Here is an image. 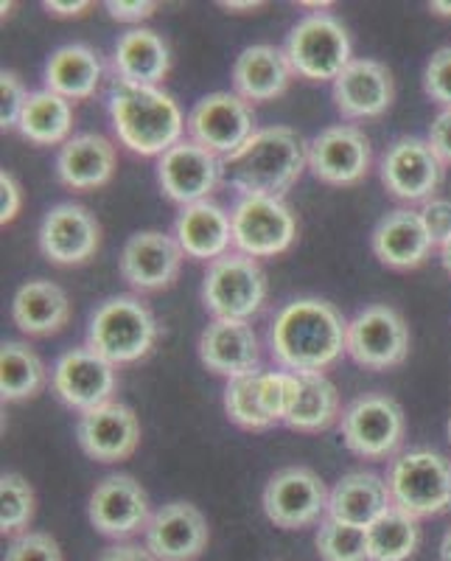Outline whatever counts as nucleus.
<instances>
[{
    "instance_id": "nucleus-24",
    "label": "nucleus",
    "mask_w": 451,
    "mask_h": 561,
    "mask_svg": "<svg viewBox=\"0 0 451 561\" xmlns=\"http://www.w3.org/2000/svg\"><path fill=\"white\" fill-rule=\"evenodd\" d=\"M292 77L294 70L287 51L267 43L250 45L233 62V93H239L247 104L275 102L287 93Z\"/></svg>"
},
{
    "instance_id": "nucleus-19",
    "label": "nucleus",
    "mask_w": 451,
    "mask_h": 561,
    "mask_svg": "<svg viewBox=\"0 0 451 561\" xmlns=\"http://www.w3.org/2000/svg\"><path fill=\"white\" fill-rule=\"evenodd\" d=\"M183 248L160 230H140L122 250V278L135 293H160L172 287L183 270Z\"/></svg>"
},
{
    "instance_id": "nucleus-4",
    "label": "nucleus",
    "mask_w": 451,
    "mask_h": 561,
    "mask_svg": "<svg viewBox=\"0 0 451 561\" xmlns=\"http://www.w3.org/2000/svg\"><path fill=\"white\" fill-rule=\"evenodd\" d=\"M158 334V320L143 300L135 295H115L90 314L88 348L118 368L149 357Z\"/></svg>"
},
{
    "instance_id": "nucleus-43",
    "label": "nucleus",
    "mask_w": 451,
    "mask_h": 561,
    "mask_svg": "<svg viewBox=\"0 0 451 561\" xmlns=\"http://www.w3.org/2000/svg\"><path fill=\"white\" fill-rule=\"evenodd\" d=\"M420 222H424L426 233L432 239V244L443 248L451 239V199L435 197L429 203H424V208L418 210Z\"/></svg>"
},
{
    "instance_id": "nucleus-45",
    "label": "nucleus",
    "mask_w": 451,
    "mask_h": 561,
    "mask_svg": "<svg viewBox=\"0 0 451 561\" xmlns=\"http://www.w3.org/2000/svg\"><path fill=\"white\" fill-rule=\"evenodd\" d=\"M20 208H23V192L14 174H0V222L12 225L18 219Z\"/></svg>"
},
{
    "instance_id": "nucleus-1",
    "label": "nucleus",
    "mask_w": 451,
    "mask_h": 561,
    "mask_svg": "<svg viewBox=\"0 0 451 561\" xmlns=\"http://www.w3.org/2000/svg\"><path fill=\"white\" fill-rule=\"evenodd\" d=\"M269 351L284 370L323 374L348 351V320L323 298H298L275 314Z\"/></svg>"
},
{
    "instance_id": "nucleus-12",
    "label": "nucleus",
    "mask_w": 451,
    "mask_h": 561,
    "mask_svg": "<svg viewBox=\"0 0 451 561\" xmlns=\"http://www.w3.org/2000/svg\"><path fill=\"white\" fill-rule=\"evenodd\" d=\"M328 494L323 478L309 466H287L269 478L264 489V514L284 530H300L328 514Z\"/></svg>"
},
{
    "instance_id": "nucleus-39",
    "label": "nucleus",
    "mask_w": 451,
    "mask_h": 561,
    "mask_svg": "<svg viewBox=\"0 0 451 561\" xmlns=\"http://www.w3.org/2000/svg\"><path fill=\"white\" fill-rule=\"evenodd\" d=\"M261 404L267 410L269 419L287 421L289 410L298 396V374L292 370H261Z\"/></svg>"
},
{
    "instance_id": "nucleus-40",
    "label": "nucleus",
    "mask_w": 451,
    "mask_h": 561,
    "mask_svg": "<svg viewBox=\"0 0 451 561\" xmlns=\"http://www.w3.org/2000/svg\"><path fill=\"white\" fill-rule=\"evenodd\" d=\"M7 561H62V550L51 534L45 530H23L12 539Z\"/></svg>"
},
{
    "instance_id": "nucleus-37",
    "label": "nucleus",
    "mask_w": 451,
    "mask_h": 561,
    "mask_svg": "<svg viewBox=\"0 0 451 561\" xmlns=\"http://www.w3.org/2000/svg\"><path fill=\"white\" fill-rule=\"evenodd\" d=\"M314 542L323 561H370L368 530L356 525L328 517L320 525Z\"/></svg>"
},
{
    "instance_id": "nucleus-9",
    "label": "nucleus",
    "mask_w": 451,
    "mask_h": 561,
    "mask_svg": "<svg viewBox=\"0 0 451 561\" xmlns=\"http://www.w3.org/2000/svg\"><path fill=\"white\" fill-rule=\"evenodd\" d=\"M233 244L250 259H273L287 253L298 239V219L278 197H239L233 210Z\"/></svg>"
},
{
    "instance_id": "nucleus-14",
    "label": "nucleus",
    "mask_w": 451,
    "mask_h": 561,
    "mask_svg": "<svg viewBox=\"0 0 451 561\" xmlns=\"http://www.w3.org/2000/svg\"><path fill=\"white\" fill-rule=\"evenodd\" d=\"M39 250L59 267L88 264L102 244V225L79 203L54 205L39 222Z\"/></svg>"
},
{
    "instance_id": "nucleus-17",
    "label": "nucleus",
    "mask_w": 451,
    "mask_h": 561,
    "mask_svg": "<svg viewBox=\"0 0 451 561\" xmlns=\"http://www.w3.org/2000/svg\"><path fill=\"white\" fill-rule=\"evenodd\" d=\"M373 163L370 138L354 124L328 127L309 144V169L320 183L356 185L362 183Z\"/></svg>"
},
{
    "instance_id": "nucleus-38",
    "label": "nucleus",
    "mask_w": 451,
    "mask_h": 561,
    "mask_svg": "<svg viewBox=\"0 0 451 561\" xmlns=\"http://www.w3.org/2000/svg\"><path fill=\"white\" fill-rule=\"evenodd\" d=\"M34 519V489L23 474L7 472L0 478V530L23 534Z\"/></svg>"
},
{
    "instance_id": "nucleus-21",
    "label": "nucleus",
    "mask_w": 451,
    "mask_h": 561,
    "mask_svg": "<svg viewBox=\"0 0 451 561\" xmlns=\"http://www.w3.org/2000/svg\"><path fill=\"white\" fill-rule=\"evenodd\" d=\"M210 539L208 519L192 503H165L147 525V548L158 561H194Z\"/></svg>"
},
{
    "instance_id": "nucleus-41",
    "label": "nucleus",
    "mask_w": 451,
    "mask_h": 561,
    "mask_svg": "<svg viewBox=\"0 0 451 561\" xmlns=\"http://www.w3.org/2000/svg\"><path fill=\"white\" fill-rule=\"evenodd\" d=\"M424 90L426 96L438 102L440 107H451V45L432 54L424 70Z\"/></svg>"
},
{
    "instance_id": "nucleus-5",
    "label": "nucleus",
    "mask_w": 451,
    "mask_h": 561,
    "mask_svg": "<svg viewBox=\"0 0 451 561\" xmlns=\"http://www.w3.org/2000/svg\"><path fill=\"white\" fill-rule=\"evenodd\" d=\"M388 489L409 517H438L451 508V460L435 449H407L390 463Z\"/></svg>"
},
{
    "instance_id": "nucleus-6",
    "label": "nucleus",
    "mask_w": 451,
    "mask_h": 561,
    "mask_svg": "<svg viewBox=\"0 0 451 561\" xmlns=\"http://www.w3.org/2000/svg\"><path fill=\"white\" fill-rule=\"evenodd\" d=\"M267 275L255 259L228 253L208 264L203 304L217 320H250L267 304Z\"/></svg>"
},
{
    "instance_id": "nucleus-49",
    "label": "nucleus",
    "mask_w": 451,
    "mask_h": 561,
    "mask_svg": "<svg viewBox=\"0 0 451 561\" xmlns=\"http://www.w3.org/2000/svg\"><path fill=\"white\" fill-rule=\"evenodd\" d=\"M219 7L228 9V12H255V9H261L264 3H261V0H222Z\"/></svg>"
},
{
    "instance_id": "nucleus-10",
    "label": "nucleus",
    "mask_w": 451,
    "mask_h": 561,
    "mask_svg": "<svg viewBox=\"0 0 451 561\" xmlns=\"http://www.w3.org/2000/svg\"><path fill=\"white\" fill-rule=\"evenodd\" d=\"M185 129L194 144L222 160L239 152L258 133L253 107L239 93L228 90H217L199 99L185 118Z\"/></svg>"
},
{
    "instance_id": "nucleus-3",
    "label": "nucleus",
    "mask_w": 451,
    "mask_h": 561,
    "mask_svg": "<svg viewBox=\"0 0 451 561\" xmlns=\"http://www.w3.org/2000/svg\"><path fill=\"white\" fill-rule=\"evenodd\" d=\"M109 122L124 147L143 158H163L185 133L183 110L165 90L115 82L107 99Z\"/></svg>"
},
{
    "instance_id": "nucleus-44",
    "label": "nucleus",
    "mask_w": 451,
    "mask_h": 561,
    "mask_svg": "<svg viewBox=\"0 0 451 561\" xmlns=\"http://www.w3.org/2000/svg\"><path fill=\"white\" fill-rule=\"evenodd\" d=\"M109 12V18L118 20V23H140V20H149L158 12V3L154 0H107L104 3Z\"/></svg>"
},
{
    "instance_id": "nucleus-46",
    "label": "nucleus",
    "mask_w": 451,
    "mask_h": 561,
    "mask_svg": "<svg viewBox=\"0 0 451 561\" xmlns=\"http://www.w3.org/2000/svg\"><path fill=\"white\" fill-rule=\"evenodd\" d=\"M429 144L432 149L438 152V158L443 160L446 167H451V107L449 110H440L435 115L432 127H429Z\"/></svg>"
},
{
    "instance_id": "nucleus-52",
    "label": "nucleus",
    "mask_w": 451,
    "mask_h": 561,
    "mask_svg": "<svg viewBox=\"0 0 451 561\" xmlns=\"http://www.w3.org/2000/svg\"><path fill=\"white\" fill-rule=\"evenodd\" d=\"M440 262H443L446 273L451 275V239H449V242L443 244V248H440Z\"/></svg>"
},
{
    "instance_id": "nucleus-35",
    "label": "nucleus",
    "mask_w": 451,
    "mask_h": 561,
    "mask_svg": "<svg viewBox=\"0 0 451 561\" xmlns=\"http://www.w3.org/2000/svg\"><path fill=\"white\" fill-rule=\"evenodd\" d=\"M365 530H368L370 561H407L413 559L420 545L418 519L395 505Z\"/></svg>"
},
{
    "instance_id": "nucleus-2",
    "label": "nucleus",
    "mask_w": 451,
    "mask_h": 561,
    "mask_svg": "<svg viewBox=\"0 0 451 561\" xmlns=\"http://www.w3.org/2000/svg\"><path fill=\"white\" fill-rule=\"evenodd\" d=\"M309 147L292 127L258 129L242 149L224 158V180L239 197H278L303 178Z\"/></svg>"
},
{
    "instance_id": "nucleus-30",
    "label": "nucleus",
    "mask_w": 451,
    "mask_h": 561,
    "mask_svg": "<svg viewBox=\"0 0 451 561\" xmlns=\"http://www.w3.org/2000/svg\"><path fill=\"white\" fill-rule=\"evenodd\" d=\"M12 320L20 332L28 337H51L62 332L70 320V300L62 287L54 280L34 278L26 280L14 293Z\"/></svg>"
},
{
    "instance_id": "nucleus-8",
    "label": "nucleus",
    "mask_w": 451,
    "mask_h": 561,
    "mask_svg": "<svg viewBox=\"0 0 451 561\" xmlns=\"http://www.w3.org/2000/svg\"><path fill=\"white\" fill-rule=\"evenodd\" d=\"M345 447L365 460H384L404 444V408L388 393H365L343 410L339 419Z\"/></svg>"
},
{
    "instance_id": "nucleus-34",
    "label": "nucleus",
    "mask_w": 451,
    "mask_h": 561,
    "mask_svg": "<svg viewBox=\"0 0 451 561\" xmlns=\"http://www.w3.org/2000/svg\"><path fill=\"white\" fill-rule=\"evenodd\" d=\"M45 365L37 351L20 340H7L0 348V396L3 402H26L43 390Z\"/></svg>"
},
{
    "instance_id": "nucleus-48",
    "label": "nucleus",
    "mask_w": 451,
    "mask_h": 561,
    "mask_svg": "<svg viewBox=\"0 0 451 561\" xmlns=\"http://www.w3.org/2000/svg\"><path fill=\"white\" fill-rule=\"evenodd\" d=\"M45 9H48V14H54V18H84L90 9L88 0H77V3H65V0H45L43 3Z\"/></svg>"
},
{
    "instance_id": "nucleus-32",
    "label": "nucleus",
    "mask_w": 451,
    "mask_h": 561,
    "mask_svg": "<svg viewBox=\"0 0 451 561\" xmlns=\"http://www.w3.org/2000/svg\"><path fill=\"white\" fill-rule=\"evenodd\" d=\"M20 135L37 147H57L73 138V104L51 90H34L18 122Z\"/></svg>"
},
{
    "instance_id": "nucleus-22",
    "label": "nucleus",
    "mask_w": 451,
    "mask_h": 561,
    "mask_svg": "<svg viewBox=\"0 0 451 561\" xmlns=\"http://www.w3.org/2000/svg\"><path fill=\"white\" fill-rule=\"evenodd\" d=\"M393 96V73L379 59H354L334 79V104L345 118H356V122L388 113Z\"/></svg>"
},
{
    "instance_id": "nucleus-33",
    "label": "nucleus",
    "mask_w": 451,
    "mask_h": 561,
    "mask_svg": "<svg viewBox=\"0 0 451 561\" xmlns=\"http://www.w3.org/2000/svg\"><path fill=\"white\" fill-rule=\"evenodd\" d=\"M339 419L337 385L325 374H298V396L284 424L298 433H323Z\"/></svg>"
},
{
    "instance_id": "nucleus-50",
    "label": "nucleus",
    "mask_w": 451,
    "mask_h": 561,
    "mask_svg": "<svg viewBox=\"0 0 451 561\" xmlns=\"http://www.w3.org/2000/svg\"><path fill=\"white\" fill-rule=\"evenodd\" d=\"M440 561H451V528L443 534V542H440Z\"/></svg>"
},
{
    "instance_id": "nucleus-7",
    "label": "nucleus",
    "mask_w": 451,
    "mask_h": 561,
    "mask_svg": "<svg viewBox=\"0 0 451 561\" xmlns=\"http://www.w3.org/2000/svg\"><path fill=\"white\" fill-rule=\"evenodd\" d=\"M284 51L294 73L309 82H334L354 62L348 32L328 12H314L298 20Z\"/></svg>"
},
{
    "instance_id": "nucleus-27",
    "label": "nucleus",
    "mask_w": 451,
    "mask_h": 561,
    "mask_svg": "<svg viewBox=\"0 0 451 561\" xmlns=\"http://www.w3.org/2000/svg\"><path fill=\"white\" fill-rule=\"evenodd\" d=\"M373 253L384 267L415 270L432 253V239L420 222L418 210L398 208L390 210L388 217L379 219L373 228Z\"/></svg>"
},
{
    "instance_id": "nucleus-28",
    "label": "nucleus",
    "mask_w": 451,
    "mask_h": 561,
    "mask_svg": "<svg viewBox=\"0 0 451 561\" xmlns=\"http://www.w3.org/2000/svg\"><path fill=\"white\" fill-rule=\"evenodd\" d=\"M174 239L183 253L197 262H217L228 255L233 244V222L230 214L213 199L185 205L174 222Z\"/></svg>"
},
{
    "instance_id": "nucleus-31",
    "label": "nucleus",
    "mask_w": 451,
    "mask_h": 561,
    "mask_svg": "<svg viewBox=\"0 0 451 561\" xmlns=\"http://www.w3.org/2000/svg\"><path fill=\"white\" fill-rule=\"evenodd\" d=\"M102 57L90 45H62L45 65V90H51L68 102H82L96 93L102 84Z\"/></svg>"
},
{
    "instance_id": "nucleus-42",
    "label": "nucleus",
    "mask_w": 451,
    "mask_h": 561,
    "mask_svg": "<svg viewBox=\"0 0 451 561\" xmlns=\"http://www.w3.org/2000/svg\"><path fill=\"white\" fill-rule=\"evenodd\" d=\"M28 96H32V93L26 90V84L20 82L18 73H12V70H3V73H0V127H18L20 113L26 107Z\"/></svg>"
},
{
    "instance_id": "nucleus-36",
    "label": "nucleus",
    "mask_w": 451,
    "mask_h": 561,
    "mask_svg": "<svg viewBox=\"0 0 451 561\" xmlns=\"http://www.w3.org/2000/svg\"><path fill=\"white\" fill-rule=\"evenodd\" d=\"M261 370L247 374V377L228 379V388H224V410H228V419L233 421L235 427L261 430L275 427V421L269 419L264 404H261Z\"/></svg>"
},
{
    "instance_id": "nucleus-25",
    "label": "nucleus",
    "mask_w": 451,
    "mask_h": 561,
    "mask_svg": "<svg viewBox=\"0 0 451 561\" xmlns=\"http://www.w3.org/2000/svg\"><path fill=\"white\" fill-rule=\"evenodd\" d=\"M118 154L115 147L99 133H79L59 147L57 178L73 192H96L115 174Z\"/></svg>"
},
{
    "instance_id": "nucleus-18",
    "label": "nucleus",
    "mask_w": 451,
    "mask_h": 561,
    "mask_svg": "<svg viewBox=\"0 0 451 561\" xmlns=\"http://www.w3.org/2000/svg\"><path fill=\"white\" fill-rule=\"evenodd\" d=\"M88 517L90 525L109 539H124L147 530L152 519L147 491L129 474H109L90 494Z\"/></svg>"
},
{
    "instance_id": "nucleus-20",
    "label": "nucleus",
    "mask_w": 451,
    "mask_h": 561,
    "mask_svg": "<svg viewBox=\"0 0 451 561\" xmlns=\"http://www.w3.org/2000/svg\"><path fill=\"white\" fill-rule=\"evenodd\" d=\"M77 440L88 458L99 463H122L138 449L140 421L127 404L107 402L79 415Z\"/></svg>"
},
{
    "instance_id": "nucleus-13",
    "label": "nucleus",
    "mask_w": 451,
    "mask_h": 561,
    "mask_svg": "<svg viewBox=\"0 0 451 561\" xmlns=\"http://www.w3.org/2000/svg\"><path fill=\"white\" fill-rule=\"evenodd\" d=\"M379 178L395 199L429 203L446 178V163L424 138H398L379 163Z\"/></svg>"
},
{
    "instance_id": "nucleus-15",
    "label": "nucleus",
    "mask_w": 451,
    "mask_h": 561,
    "mask_svg": "<svg viewBox=\"0 0 451 561\" xmlns=\"http://www.w3.org/2000/svg\"><path fill=\"white\" fill-rule=\"evenodd\" d=\"M224 178V160L194 144L180 140L163 158H158V183L163 194L177 205H194L210 199L219 180Z\"/></svg>"
},
{
    "instance_id": "nucleus-29",
    "label": "nucleus",
    "mask_w": 451,
    "mask_h": 561,
    "mask_svg": "<svg viewBox=\"0 0 451 561\" xmlns=\"http://www.w3.org/2000/svg\"><path fill=\"white\" fill-rule=\"evenodd\" d=\"M388 508H393L388 480L373 472L343 474L328 494V517L356 528H370Z\"/></svg>"
},
{
    "instance_id": "nucleus-11",
    "label": "nucleus",
    "mask_w": 451,
    "mask_h": 561,
    "mask_svg": "<svg viewBox=\"0 0 451 561\" xmlns=\"http://www.w3.org/2000/svg\"><path fill=\"white\" fill-rule=\"evenodd\" d=\"M348 354L368 370L398 368L409 354V325L398 309L373 304L348 323Z\"/></svg>"
},
{
    "instance_id": "nucleus-16",
    "label": "nucleus",
    "mask_w": 451,
    "mask_h": 561,
    "mask_svg": "<svg viewBox=\"0 0 451 561\" xmlns=\"http://www.w3.org/2000/svg\"><path fill=\"white\" fill-rule=\"evenodd\" d=\"M51 385L54 393L68 408L88 413V410L113 402L118 374H115L113 363H107L104 357H99L96 351L82 345V348L65 351L62 357L57 359L51 370Z\"/></svg>"
},
{
    "instance_id": "nucleus-47",
    "label": "nucleus",
    "mask_w": 451,
    "mask_h": 561,
    "mask_svg": "<svg viewBox=\"0 0 451 561\" xmlns=\"http://www.w3.org/2000/svg\"><path fill=\"white\" fill-rule=\"evenodd\" d=\"M99 561H158L149 548H140V545H113V548L102 550Z\"/></svg>"
},
{
    "instance_id": "nucleus-53",
    "label": "nucleus",
    "mask_w": 451,
    "mask_h": 561,
    "mask_svg": "<svg viewBox=\"0 0 451 561\" xmlns=\"http://www.w3.org/2000/svg\"><path fill=\"white\" fill-rule=\"evenodd\" d=\"M446 433H449V440H451V419H449V427H446Z\"/></svg>"
},
{
    "instance_id": "nucleus-51",
    "label": "nucleus",
    "mask_w": 451,
    "mask_h": 561,
    "mask_svg": "<svg viewBox=\"0 0 451 561\" xmlns=\"http://www.w3.org/2000/svg\"><path fill=\"white\" fill-rule=\"evenodd\" d=\"M429 9L440 18H451V3H446V0H435V3H429Z\"/></svg>"
},
{
    "instance_id": "nucleus-26",
    "label": "nucleus",
    "mask_w": 451,
    "mask_h": 561,
    "mask_svg": "<svg viewBox=\"0 0 451 561\" xmlns=\"http://www.w3.org/2000/svg\"><path fill=\"white\" fill-rule=\"evenodd\" d=\"M113 70L122 84L158 88L172 70V51L152 28H129L115 43Z\"/></svg>"
},
{
    "instance_id": "nucleus-23",
    "label": "nucleus",
    "mask_w": 451,
    "mask_h": 561,
    "mask_svg": "<svg viewBox=\"0 0 451 561\" xmlns=\"http://www.w3.org/2000/svg\"><path fill=\"white\" fill-rule=\"evenodd\" d=\"M199 359L205 368L228 379L261 370V345L250 320H213L205 325L199 334Z\"/></svg>"
}]
</instances>
